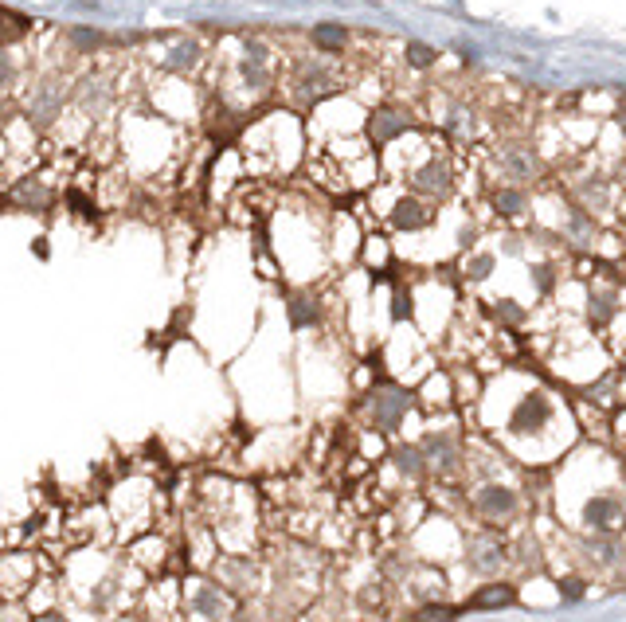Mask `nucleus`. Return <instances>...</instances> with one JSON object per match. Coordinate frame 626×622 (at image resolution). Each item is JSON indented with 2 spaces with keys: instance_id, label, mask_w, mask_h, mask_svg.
Returning <instances> with one entry per match:
<instances>
[{
  "instance_id": "nucleus-1",
  "label": "nucleus",
  "mask_w": 626,
  "mask_h": 622,
  "mask_svg": "<svg viewBox=\"0 0 626 622\" xmlns=\"http://www.w3.org/2000/svg\"><path fill=\"white\" fill-rule=\"evenodd\" d=\"M341 71L321 59V55H302L286 67V87H282V106L298 110V114H310L313 106H321L325 98H337L341 94Z\"/></svg>"
},
{
  "instance_id": "nucleus-2",
  "label": "nucleus",
  "mask_w": 626,
  "mask_h": 622,
  "mask_svg": "<svg viewBox=\"0 0 626 622\" xmlns=\"http://www.w3.org/2000/svg\"><path fill=\"white\" fill-rule=\"evenodd\" d=\"M71 83H63L55 71H44L32 87L24 90V98H20V118L36 130L40 137H47L51 130H59V122L67 118V110H71V94H67Z\"/></svg>"
},
{
  "instance_id": "nucleus-3",
  "label": "nucleus",
  "mask_w": 626,
  "mask_h": 622,
  "mask_svg": "<svg viewBox=\"0 0 626 622\" xmlns=\"http://www.w3.org/2000/svg\"><path fill=\"white\" fill-rule=\"evenodd\" d=\"M63 200V188L47 177L44 169H28L20 177L8 180V188L0 192V212H20V216H36L47 220Z\"/></svg>"
},
{
  "instance_id": "nucleus-4",
  "label": "nucleus",
  "mask_w": 626,
  "mask_h": 622,
  "mask_svg": "<svg viewBox=\"0 0 626 622\" xmlns=\"http://www.w3.org/2000/svg\"><path fill=\"white\" fill-rule=\"evenodd\" d=\"M411 407H415V392L396 384V380H376V384L364 392V400H360L364 423H368V431H376V435H396L403 427V419L411 415Z\"/></svg>"
},
{
  "instance_id": "nucleus-5",
  "label": "nucleus",
  "mask_w": 626,
  "mask_h": 622,
  "mask_svg": "<svg viewBox=\"0 0 626 622\" xmlns=\"http://www.w3.org/2000/svg\"><path fill=\"white\" fill-rule=\"evenodd\" d=\"M239 599L208 572H192L180 583V622H224Z\"/></svg>"
},
{
  "instance_id": "nucleus-6",
  "label": "nucleus",
  "mask_w": 626,
  "mask_h": 622,
  "mask_svg": "<svg viewBox=\"0 0 626 622\" xmlns=\"http://www.w3.org/2000/svg\"><path fill=\"white\" fill-rule=\"evenodd\" d=\"M208 576L224 583L235 599H259L267 591V560L259 552H220Z\"/></svg>"
},
{
  "instance_id": "nucleus-7",
  "label": "nucleus",
  "mask_w": 626,
  "mask_h": 622,
  "mask_svg": "<svg viewBox=\"0 0 626 622\" xmlns=\"http://www.w3.org/2000/svg\"><path fill=\"white\" fill-rule=\"evenodd\" d=\"M71 110L83 122H106L118 110V79L110 71H83L71 79Z\"/></svg>"
},
{
  "instance_id": "nucleus-8",
  "label": "nucleus",
  "mask_w": 626,
  "mask_h": 622,
  "mask_svg": "<svg viewBox=\"0 0 626 622\" xmlns=\"http://www.w3.org/2000/svg\"><path fill=\"white\" fill-rule=\"evenodd\" d=\"M282 306H286V325H290V333H302V337H310V333H321L325 325H329V298L317 290V286H290L286 294H282Z\"/></svg>"
},
{
  "instance_id": "nucleus-9",
  "label": "nucleus",
  "mask_w": 626,
  "mask_h": 622,
  "mask_svg": "<svg viewBox=\"0 0 626 622\" xmlns=\"http://www.w3.org/2000/svg\"><path fill=\"white\" fill-rule=\"evenodd\" d=\"M208 59V44L192 32H180V36H169L165 40V51H161V63H157V75L161 79H196L200 67Z\"/></svg>"
},
{
  "instance_id": "nucleus-10",
  "label": "nucleus",
  "mask_w": 626,
  "mask_h": 622,
  "mask_svg": "<svg viewBox=\"0 0 626 622\" xmlns=\"http://www.w3.org/2000/svg\"><path fill=\"white\" fill-rule=\"evenodd\" d=\"M470 509L482 517V525H509V521H517V513H521V489L509 486V482H482V486H474L470 493Z\"/></svg>"
},
{
  "instance_id": "nucleus-11",
  "label": "nucleus",
  "mask_w": 626,
  "mask_h": 622,
  "mask_svg": "<svg viewBox=\"0 0 626 622\" xmlns=\"http://www.w3.org/2000/svg\"><path fill=\"white\" fill-rule=\"evenodd\" d=\"M552 415H556V407H552V396L548 392H540V388H533V392H525L521 400L513 403V411H509V435L513 439H537V435H544L548 427H552Z\"/></svg>"
},
{
  "instance_id": "nucleus-12",
  "label": "nucleus",
  "mask_w": 626,
  "mask_h": 622,
  "mask_svg": "<svg viewBox=\"0 0 626 622\" xmlns=\"http://www.w3.org/2000/svg\"><path fill=\"white\" fill-rule=\"evenodd\" d=\"M419 450H423V458H427L431 478H454V474L466 466L462 443H458V435L447 431V427H431V431L419 439Z\"/></svg>"
},
{
  "instance_id": "nucleus-13",
  "label": "nucleus",
  "mask_w": 626,
  "mask_h": 622,
  "mask_svg": "<svg viewBox=\"0 0 626 622\" xmlns=\"http://www.w3.org/2000/svg\"><path fill=\"white\" fill-rule=\"evenodd\" d=\"M462 556H466V568H470L474 576H501L505 564L513 560V556H509V544L493 533V529H482V533L466 536Z\"/></svg>"
},
{
  "instance_id": "nucleus-14",
  "label": "nucleus",
  "mask_w": 626,
  "mask_h": 622,
  "mask_svg": "<svg viewBox=\"0 0 626 622\" xmlns=\"http://www.w3.org/2000/svg\"><path fill=\"white\" fill-rule=\"evenodd\" d=\"M44 568L36 552L24 548H0V599H24V591L36 583Z\"/></svg>"
},
{
  "instance_id": "nucleus-15",
  "label": "nucleus",
  "mask_w": 626,
  "mask_h": 622,
  "mask_svg": "<svg viewBox=\"0 0 626 622\" xmlns=\"http://www.w3.org/2000/svg\"><path fill=\"white\" fill-rule=\"evenodd\" d=\"M411 134V114L396 106V102H376L368 114H364V141L372 149H384L392 141Z\"/></svg>"
},
{
  "instance_id": "nucleus-16",
  "label": "nucleus",
  "mask_w": 626,
  "mask_h": 622,
  "mask_svg": "<svg viewBox=\"0 0 626 622\" xmlns=\"http://www.w3.org/2000/svg\"><path fill=\"white\" fill-rule=\"evenodd\" d=\"M450 188H454V173L443 157H423L415 169H411V192L423 196L427 204H439L447 200Z\"/></svg>"
},
{
  "instance_id": "nucleus-17",
  "label": "nucleus",
  "mask_w": 626,
  "mask_h": 622,
  "mask_svg": "<svg viewBox=\"0 0 626 622\" xmlns=\"http://www.w3.org/2000/svg\"><path fill=\"white\" fill-rule=\"evenodd\" d=\"M431 220H435V208L423 196H415V192H400L392 212H388V227L400 231V235H415V231L431 227Z\"/></svg>"
},
{
  "instance_id": "nucleus-18",
  "label": "nucleus",
  "mask_w": 626,
  "mask_h": 622,
  "mask_svg": "<svg viewBox=\"0 0 626 622\" xmlns=\"http://www.w3.org/2000/svg\"><path fill=\"white\" fill-rule=\"evenodd\" d=\"M306 44L321 59H341L353 47V32L345 24H337V20H321V24H313L310 32H306Z\"/></svg>"
},
{
  "instance_id": "nucleus-19",
  "label": "nucleus",
  "mask_w": 626,
  "mask_h": 622,
  "mask_svg": "<svg viewBox=\"0 0 626 622\" xmlns=\"http://www.w3.org/2000/svg\"><path fill=\"white\" fill-rule=\"evenodd\" d=\"M388 466L396 470V478H400L403 486H423V482L431 478V470H427V458H423L419 443L388 446Z\"/></svg>"
},
{
  "instance_id": "nucleus-20",
  "label": "nucleus",
  "mask_w": 626,
  "mask_h": 622,
  "mask_svg": "<svg viewBox=\"0 0 626 622\" xmlns=\"http://www.w3.org/2000/svg\"><path fill=\"white\" fill-rule=\"evenodd\" d=\"M583 521L591 529H599V533H615L626 521V501L619 493H599V497H591L583 505Z\"/></svg>"
},
{
  "instance_id": "nucleus-21",
  "label": "nucleus",
  "mask_w": 626,
  "mask_h": 622,
  "mask_svg": "<svg viewBox=\"0 0 626 622\" xmlns=\"http://www.w3.org/2000/svg\"><path fill=\"white\" fill-rule=\"evenodd\" d=\"M63 47L75 55V59H94L110 47H118V36H106L102 28H87V24H75L63 32Z\"/></svg>"
},
{
  "instance_id": "nucleus-22",
  "label": "nucleus",
  "mask_w": 626,
  "mask_h": 622,
  "mask_svg": "<svg viewBox=\"0 0 626 622\" xmlns=\"http://www.w3.org/2000/svg\"><path fill=\"white\" fill-rule=\"evenodd\" d=\"M32 36V16L12 8V4H0V47L4 51H20Z\"/></svg>"
},
{
  "instance_id": "nucleus-23",
  "label": "nucleus",
  "mask_w": 626,
  "mask_h": 622,
  "mask_svg": "<svg viewBox=\"0 0 626 622\" xmlns=\"http://www.w3.org/2000/svg\"><path fill=\"white\" fill-rule=\"evenodd\" d=\"M513 599H517V587L505 583V579H493V583H482V587L466 599V607H474V611H493V607H509Z\"/></svg>"
},
{
  "instance_id": "nucleus-24",
  "label": "nucleus",
  "mask_w": 626,
  "mask_h": 622,
  "mask_svg": "<svg viewBox=\"0 0 626 622\" xmlns=\"http://www.w3.org/2000/svg\"><path fill=\"white\" fill-rule=\"evenodd\" d=\"M235 55L239 59H251V63H263V67H278V47H274V40L255 36V32L235 36Z\"/></svg>"
},
{
  "instance_id": "nucleus-25",
  "label": "nucleus",
  "mask_w": 626,
  "mask_h": 622,
  "mask_svg": "<svg viewBox=\"0 0 626 622\" xmlns=\"http://www.w3.org/2000/svg\"><path fill=\"white\" fill-rule=\"evenodd\" d=\"M24 79H28V63L20 59V51H4L0 47V102L12 98Z\"/></svg>"
},
{
  "instance_id": "nucleus-26",
  "label": "nucleus",
  "mask_w": 626,
  "mask_h": 622,
  "mask_svg": "<svg viewBox=\"0 0 626 622\" xmlns=\"http://www.w3.org/2000/svg\"><path fill=\"white\" fill-rule=\"evenodd\" d=\"M450 396H454V384H450L447 372H435L419 392H415V403H423V407H431V411H443V407H450Z\"/></svg>"
},
{
  "instance_id": "nucleus-27",
  "label": "nucleus",
  "mask_w": 626,
  "mask_h": 622,
  "mask_svg": "<svg viewBox=\"0 0 626 622\" xmlns=\"http://www.w3.org/2000/svg\"><path fill=\"white\" fill-rule=\"evenodd\" d=\"M591 560H595V564H603V568H611V564H619V560H623L615 533H599L595 540H591Z\"/></svg>"
},
{
  "instance_id": "nucleus-28",
  "label": "nucleus",
  "mask_w": 626,
  "mask_h": 622,
  "mask_svg": "<svg viewBox=\"0 0 626 622\" xmlns=\"http://www.w3.org/2000/svg\"><path fill=\"white\" fill-rule=\"evenodd\" d=\"M462 615V607H450V603H439V599H431V603H419L415 607V615L411 622H450Z\"/></svg>"
},
{
  "instance_id": "nucleus-29",
  "label": "nucleus",
  "mask_w": 626,
  "mask_h": 622,
  "mask_svg": "<svg viewBox=\"0 0 626 622\" xmlns=\"http://www.w3.org/2000/svg\"><path fill=\"white\" fill-rule=\"evenodd\" d=\"M403 59H407V67L411 71H431L435 67V59H439V51L427 44H419V40H411V44L403 47Z\"/></svg>"
},
{
  "instance_id": "nucleus-30",
  "label": "nucleus",
  "mask_w": 626,
  "mask_h": 622,
  "mask_svg": "<svg viewBox=\"0 0 626 622\" xmlns=\"http://www.w3.org/2000/svg\"><path fill=\"white\" fill-rule=\"evenodd\" d=\"M411 317H415L411 286H392V321H411Z\"/></svg>"
},
{
  "instance_id": "nucleus-31",
  "label": "nucleus",
  "mask_w": 626,
  "mask_h": 622,
  "mask_svg": "<svg viewBox=\"0 0 626 622\" xmlns=\"http://www.w3.org/2000/svg\"><path fill=\"white\" fill-rule=\"evenodd\" d=\"M493 274V255H470L466 259V278L470 282H486Z\"/></svg>"
},
{
  "instance_id": "nucleus-32",
  "label": "nucleus",
  "mask_w": 626,
  "mask_h": 622,
  "mask_svg": "<svg viewBox=\"0 0 626 622\" xmlns=\"http://www.w3.org/2000/svg\"><path fill=\"white\" fill-rule=\"evenodd\" d=\"M493 208L505 212V216H517V212L525 208V200H521L517 192H493Z\"/></svg>"
},
{
  "instance_id": "nucleus-33",
  "label": "nucleus",
  "mask_w": 626,
  "mask_h": 622,
  "mask_svg": "<svg viewBox=\"0 0 626 622\" xmlns=\"http://www.w3.org/2000/svg\"><path fill=\"white\" fill-rule=\"evenodd\" d=\"M493 313H497L505 325H521V321H525V313L517 310L513 302H497V306H493Z\"/></svg>"
},
{
  "instance_id": "nucleus-34",
  "label": "nucleus",
  "mask_w": 626,
  "mask_h": 622,
  "mask_svg": "<svg viewBox=\"0 0 626 622\" xmlns=\"http://www.w3.org/2000/svg\"><path fill=\"white\" fill-rule=\"evenodd\" d=\"M32 255H36V259H51V239H47V235H36V239H32Z\"/></svg>"
},
{
  "instance_id": "nucleus-35",
  "label": "nucleus",
  "mask_w": 626,
  "mask_h": 622,
  "mask_svg": "<svg viewBox=\"0 0 626 622\" xmlns=\"http://www.w3.org/2000/svg\"><path fill=\"white\" fill-rule=\"evenodd\" d=\"M28 622H71V619H67L63 611H47V615H32Z\"/></svg>"
}]
</instances>
